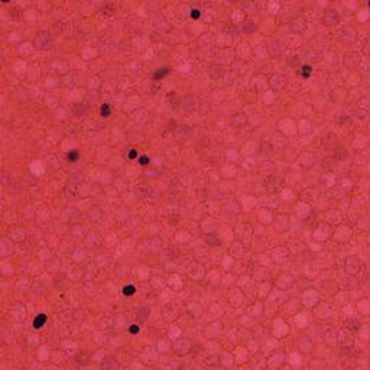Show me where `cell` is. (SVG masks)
I'll use <instances>...</instances> for the list:
<instances>
[{
  "instance_id": "1",
  "label": "cell",
  "mask_w": 370,
  "mask_h": 370,
  "mask_svg": "<svg viewBox=\"0 0 370 370\" xmlns=\"http://www.w3.org/2000/svg\"><path fill=\"white\" fill-rule=\"evenodd\" d=\"M44 324H47V315L45 314H39L38 317L33 320V328H42Z\"/></svg>"
},
{
  "instance_id": "2",
  "label": "cell",
  "mask_w": 370,
  "mask_h": 370,
  "mask_svg": "<svg viewBox=\"0 0 370 370\" xmlns=\"http://www.w3.org/2000/svg\"><path fill=\"white\" fill-rule=\"evenodd\" d=\"M78 156H80V153L77 152V151H69V152L66 153V159L69 162H75L78 159Z\"/></svg>"
},
{
  "instance_id": "3",
  "label": "cell",
  "mask_w": 370,
  "mask_h": 370,
  "mask_svg": "<svg viewBox=\"0 0 370 370\" xmlns=\"http://www.w3.org/2000/svg\"><path fill=\"white\" fill-rule=\"evenodd\" d=\"M168 74V68H159L156 72H155V80H161L163 77Z\"/></svg>"
},
{
  "instance_id": "4",
  "label": "cell",
  "mask_w": 370,
  "mask_h": 370,
  "mask_svg": "<svg viewBox=\"0 0 370 370\" xmlns=\"http://www.w3.org/2000/svg\"><path fill=\"white\" fill-rule=\"evenodd\" d=\"M312 74V68L309 65H304L302 66V69H301V75L305 77V78H308V77Z\"/></svg>"
},
{
  "instance_id": "5",
  "label": "cell",
  "mask_w": 370,
  "mask_h": 370,
  "mask_svg": "<svg viewBox=\"0 0 370 370\" xmlns=\"http://www.w3.org/2000/svg\"><path fill=\"white\" fill-rule=\"evenodd\" d=\"M136 292V289H134V286L133 285H126L123 288V294L126 295V296H130V295H133Z\"/></svg>"
},
{
  "instance_id": "6",
  "label": "cell",
  "mask_w": 370,
  "mask_h": 370,
  "mask_svg": "<svg viewBox=\"0 0 370 370\" xmlns=\"http://www.w3.org/2000/svg\"><path fill=\"white\" fill-rule=\"evenodd\" d=\"M100 113H101L103 117H109V116H110V106H109V104H103V106H101Z\"/></svg>"
},
{
  "instance_id": "7",
  "label": "cell",
  "mask_w": 370,
  "mask_h": 370,
  "mask_svg": "<svg viewBox=\"0 0 370 370\" xmlns=\"http://www.w3.org/2000/svg\"><path fill=\"white\" fill-rule=\"evenodd\" d=\"M199 16H201V10H199V9H192V10H191V18H192V19H198Z\"/></svg>"
},
{
  "instance_id": "8",
  "label": "cell",
  "mask_w": 370,
  "mask_h": 370,
  "mask_svg": "<svg viewBox=\"0 0 370 370\" xmlns=\"http://www.w3.org/2000/svg\"><path fill=\"white\" fill-rule=\"evenodd\" d=\"M148 162H149V158H148V156H140V158H139V163H140V165H148Z\"/></svg>"
},
{
  "instance_id": "9",
  "label": "cell",
  "mask_w": 370,
  "mask_h": 370,
  "mask_svg": "<svg viewBox=\"0 0 370 370\" xmlns=\"http://www.w3.org/2000/svg\"><path fill=\"white\" fill-rule=\"evenodd\" d=\"M139 330H140V328H139V325H133V327H130V332H132V334L139 332Z\"/></svg>"
},
{
  "instance_id": "10",
  "label": "cell",
  "mask_w": 370,
  "mask_h": 370,
  "mask_svg": "<svg viewBox=\"0 0 370 370\" xmlns=\"http://www.w3.org/2000/svg\"><path fill=\"white\" fill-rule=\"evenodd\" d=\"M136 156H137V152H136V149H132V151H130V153H129V158H130V159H134Z\"/></svg>"
}]
</instances>
